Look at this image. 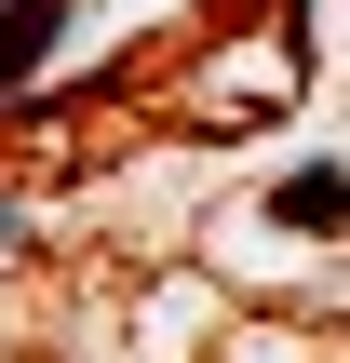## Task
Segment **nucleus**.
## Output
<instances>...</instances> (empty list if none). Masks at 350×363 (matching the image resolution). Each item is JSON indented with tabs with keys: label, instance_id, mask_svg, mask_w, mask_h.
I'll use <instances>...</instances> for the list:
<instances>
[{
	"label": "nucleus",
	"instance_id": "f257e3e1",
	"mask_svg": "<svg viewBox=\"0 0 350 363\" xmlns=\"http://www.w3.org/2000/svg\"><path fill=\"white\" fill-rule=\"evenodd\" d=\"M270 229H310V242H350V148L297 162V175L270 189Z\"/></svg>",
	"mask_w": 350,
	"mask_h": 363
},
{
	"label": "nucleus",
	"instance_id": "f03ea898",
	"mask_svg": "<svg viewBox=\"0 0 350 363\" xmlns=\"http://www.w3.org/2000/svg\"><path fill=\"white\" fill-rule=\"evenodd\" d=\"M94 0H0V94H27L40 67H54V40L81 27Z\"/></svg>",
	"mask_w": 350,
	"mask_h": 363
},
{
	"label": "nucleus",
	"instance_id": "7ed1b4c3",
	"mask_svg": "<svg viewBox=\"0 0 350 363\" xmlns=\"http://www.w3.org/2000/svg\"><path fill=\"white\" fill-rule=\"evenodd\" d=\"M0 242H27V202H0Z\"/></svg>",
	"mask_w": 350,
	"mask_h": 363
}]
</instances>
